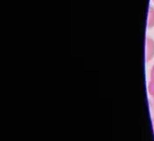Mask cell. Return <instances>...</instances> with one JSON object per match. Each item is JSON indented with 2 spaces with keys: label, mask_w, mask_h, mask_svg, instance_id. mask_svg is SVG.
<instances>
[{
  "label": "cell",
  "mask_w": 154,
  "mask_h": 141,
  "mask_svg": "<svg viewBox=\"0 0 154 141\" xmlns=\"http://www.w3.org/2000/svg\"><path fill=\"white\" fill-rule=\"evenodd\" d=\"M154 58V40L153 39L147 37L145 42V58L149 62Z\"/></svg>",
  "instance_id": "obj_1"
},
{
  "label": "cell",
  "mask_w": 154,
  "mask_h": 141,
  "mask_svg": "<svg viewBox=\"0 0 154 141\" xmlns=\"http://www.w3.org/2000/svg\"><path fill=\"white\" fill-rule=\"evenodd\" d=\"M153 130H154V127H153Z\"/></svg>",
  "instance_id": "obj_7"
},
{
  "label": "cell",
  "mask_w": 154,
  "mask_h": 141,
  "mask_svg": "<svg viewBox=\"0 0 154 141\" xmlns=\"http://www.w3.org/2000/svg\"><path fill=\"white\" fill-rule=\"evenodd\" d=\"M152 1H153V2H154V0H152Z\"/></svg>",
  "instance_id": "obj_6"
},
{
  "label": "cell",
  "mask_w": 154,
  "mask_h": 141,
  "mask_svg": "<svg viewBox=\"0 0 154 141\" xmlns=\"http://www.w3.org/2000/svg\"><path fill=\"white\" fill-rule=\"evenodd\" d=\"M148 93L152 100H154V76H151V79L148 83Z\"/></svg>",
  "instance_id": "obj_3"
},
{
  "label": "cell",
  "mask_w": 154,
  "mask_h": 141,
  "mask_svg": "<svg viewBox=\"0 0 154 141\" xmlns=\"http://www.w3.org/2000/svg\"><path fill=\"white\" fill-rule=\"evenodd\" d=\"M147 27L149 29H152L154 27V7L151 6L149 8V14H148V21H147Z\"/></svg>",
  "instance_id": "obj_2"
},
{
  "label": "cell",
  "mask_w": 154,
  "mask_h": 141,
  "mask_svg": "<svg viewBox=\"0 0 154 141\" xmlns=\"http://www.w3.org/2000/svg\"><path fill=\"white\" fill-rule=\"evenodd\" d=\"M150 112H151V118L152 122V127H154V100L150 103Z\"/></svg>",
  "instance_id": "obj_4"
},
{
  "label": "cell",
  "mask_w": 154,
  "mask_h": 141,
  "mask_svg": "<svg viewBox=\"0 0 154 141\" xmlns=\"http://www.w3.org/2000/svg\"><path fill=\"white\" fill-rule=\"evenodd\" d=\"M151 76H154V65L152 68V70H151Z\"/></svg>",
  "instance_id": "obj_5"
}]
</instances>
